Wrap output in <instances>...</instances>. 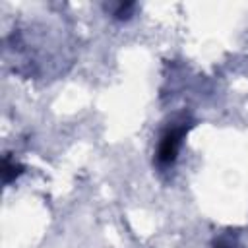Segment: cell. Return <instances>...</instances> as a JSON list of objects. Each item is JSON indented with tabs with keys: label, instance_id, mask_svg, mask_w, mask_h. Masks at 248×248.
Returning a JSON list of instances; mask_svg holds the SVG:
<instances>
[{
	"label": "cell",
	"instance_id": "obj_3",
	"mask_svg": "<svg viewBox=\"0 0 248 248\" xmlns=\"http://www.w3.org/2000/svg\"><path fill=\"white\" fill-rule=\"evenodd\" d=\"M213 248H244V246H242V242L238 240L236 234H232V232H223L221 236L215 238Z\"/></svg>",
	"mask_w": 248,
	"mask_h": 248
},
{
	"label": "cell",
	"instance_id": "obj_4",
	"mask_svg": "<svg viewBox=\"0 0 248 248\" xmlns=\"http://www.w3.org/2000/svg\"><path fill=\"white\" fill-rule=\"evenodd\" d=\"M21 169H23L21 165H16V163H12V161L6 157V159H4V169H2V178H4V182L10 184L14 178H17V176L23 172Z\"/></svg>",
	"mask_w": 248,
	"mask_h": 248
},
{
	"label": "cell",
	"instance_id": "obj_1",
	"mask_svg": "<svg viewBox=\"0 0 248 248\" xmlns=\"http://www.w3.org/2000/svg\"><path fill=\"white\" fill-rule=\"evenodd\" d=\"M194 122L188 114H176L159 134L157 140V147H155V165L159 170H169L174 167L182 143L188 136V132L192 130Z\"/></svg>",
	"mask_w": 248,
	"mask_h": 248
},
{
	"label": "cell",
	"instance_id": "obj_2",
	"mask_svg": "<svg viewBox=\"0 0 248 248\" xmlns=\"http://www.w3.org/2000/svg\"><path fill=\"white\" fill-rule=\"evenodd\" d=\"M105 12L116 21H128L136 12V4L134 2H108L105 4Z\"/></svg>",
	"mask_w": 248,
	"mask_h": 248
}]
</instances>
